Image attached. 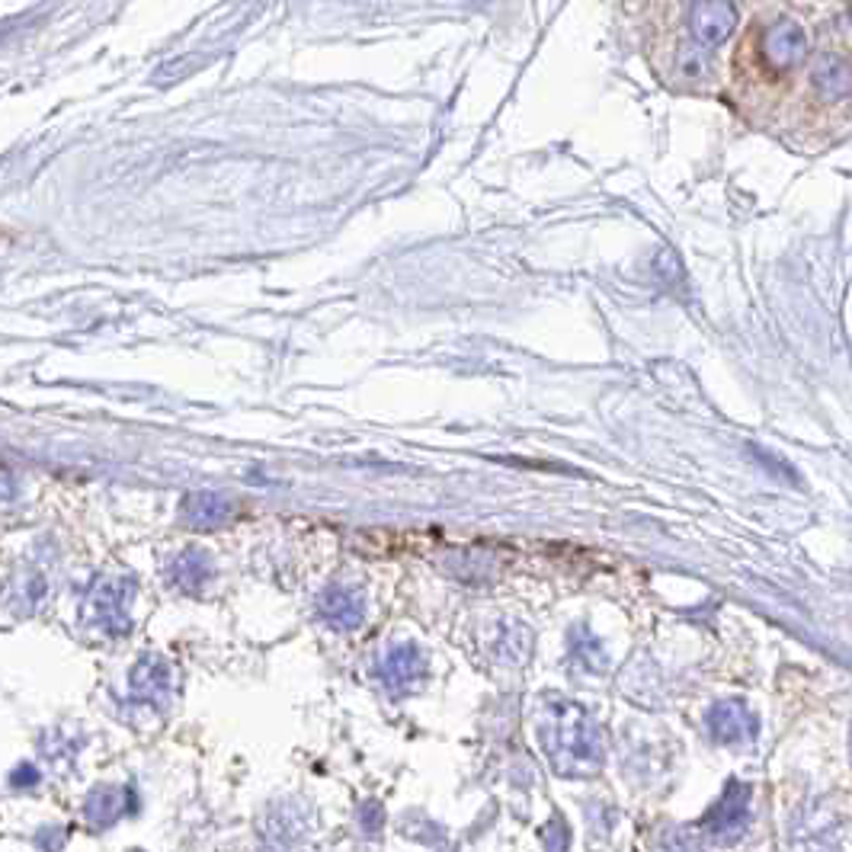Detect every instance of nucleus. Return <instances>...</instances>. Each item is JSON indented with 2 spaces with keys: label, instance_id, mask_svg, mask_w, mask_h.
Returning a JSON list of instances; mask_svg holds the SVG:
<instances>
[{
  "label": "nucleus",
  "instance_id": "a211bd4d",
  "mask_svg": "<svg viewBox=\"0 0 852 852\" xmlns=\"http://www.w3.org/2000/svg\"><path fill=\"white\" fill-rule=\"evenodd\" d=\"M39 782V769L33 766V762H23V766H16V772H13V785L16 789H29V785H36Z\"/></svg>",
  "mask_w": 852,
  "mask_h": 852
},
{
  "label": "nucleus",
  "instance_id": "423d86ee",
  "mask_svg": "<svg viewBox=\"0 0 852 852\" xmlns=\"http://www.w3.org/2000/svg\"><path fill=\"white\" fill-rule=\"evenodd\" d=\"M762 55H766V64L772 71H792L795 64L805 61L807 55L805 29L795 20H779L762 36Z\"/></svg>",
  "mask_w": 852,
  "mask_h": 852
},
{
  "label": "nucleus",
  "instance_id": "f03ea898",
  "mask_svg": "<svg viewBox=\"0 0 852 852\" xmlns=\"http://www.w3.org/2000/svg\"><path fill=\"white\" fill-rule=\"evenodd\" d=\"M135 600V580L132 577H99L94 580L84 606L87 616L99 631L106 635H129L132 618H129V606Z\"/></svg>",
  "mask_w": 852,
  "mask_h": 852
},
{
  "label": "nucleus",
  "instance_id": "6e6552de",
  "mask_svg": "<svg viewBox=\"0 0 852 852\" xmlns=\"http://www.w3.org/2000/svg\"><path fill=\"white\" fill-rule=\"evenodd\" d=\"M381 683L391 693H407L414 686H421L426 676V658L421 654L417 644H394L379 663Z\"/></svg>",
  "mask_w": 852,
  "mask_h": 852
},
{
  "label": "nucleus",
  "instance_id": "6ab92c4d",
  "mask_svg": "<svg viewBox=\"0 0 852 852\" xmlns=\"http://www.w3.org/2000/svg\"><path fill=\"white\" fill-rule=\"evenodd\" d=\"M850 757H852V731H850Z\"/></svg>",
  "mask_w": 852,
  "mask_h": 852
},
{
  "label": "nucleus",
  "instance_id": "dca6fc26",
  "mask_svg": "<svg viewBox=\"0 0 852 852\" xmlns=\"http://www.w3.org/2000/svg\"><path fill=\"white\" fill-rule=\"evenodd\" d=\"M679 71H683V78H689V81H702L711 71V61L702 51H683V55H679Z\"/></svg>",
  "mask_w": 852,
  "mask_h": 852
},
{
  "label": "nucleus",
  "instance_id": "39448f33",
  "mask_svg": "<svg viewBox=\"0 0 852 852\" xmlns=\"http://www.w3.org/2000/svg\"><path fill=\"white\" fill-rule=\"evenodd\" d=\"M737 29V7L731 0H696L689 13V33L699 46L714 48Z\"/></svg>",
  "mask_w": 852,
  "mask_h": 852
},
{
  "label": "nucleus",
  "instance_id": "9d476101",
  "mask_svg": "<svg viewBox=\"0 0 852 852\" xmlns=\"http://www.w3.org/2000/svg\"><path fill=\"white\" fill-rule=\"evenodd\" d=\"M232 513H235L232 500L215 490H196V494H187L180 504V517L192 529H218L232 520Z\"/></svg>",
  "mask_w": 852,
  "mask_h": 852
},
{
  "label": "nucleus",
  "instance_id": "f3484780",
  "mask_svg": "<svg viewBox=\"0 0 852 852\" xmlns=\"http://www.w3.org/2000/svg\"><path fill=\"white\" fill-rule=\"evenodd\" d=\"M359 820H363L366 833H379L381 830V807L376 805V802H369V805L359 810Z\"/></svg>",
  "mask_w": 852,
  "mask_h": 852
},
{
  "label": "nucleus",
  "instance_id": "9b49d317",
  "mask_svg": "<svg viewBox=\"0 0 852 852\" xmlns=\"http://www.w3.org/2000/svg\"><path fill=\"white\" fill-rule=\"evenodd\" d=\"M810 81H814V91L827 103H840L852 96V64L840 55H820L814 61Z\"/></svg>",
  "mask_w": 852,
  "mask_h": 852
},
{
  "label": "nucleus",
  "instance_id": "f257e3e1",
  "mask_svg": "<svg viewBox=\"0 0 852 852\" xmlns=\"http://www.w3.org/2000/svg\"><path fill=\"white\" fill-rule=\"evenodd\" d=\"M539 741H542V750L552 762V769L568 779L593 776L606 759L603 734H600L596 721L577 702L558 699V702L545 706L539 718Z\"/></svg>",
  "mask_w": 852,
  "mask_h": 852
},
{
  "label": "nucleus",
  "instance_id": "0eeeda50",
  "mask_svg": "<svg viewBox=\"0 0 852 852\" xmlns=\"http://www.w3.org/2000/svg\"><path fill=\"white\" fill-rule=\"evenodd\" d=\"M709 734L714 744L734 747V744H747L757 737V714L747 709L744 702H718L706 714Z\"/></svg>",
  "mask_w": 852,
  "mask_h": 852
},
{
  "label": "nucleus",
  "instance_id": "ddd939ff",
  "mask_svg": "<svg viewBox=\"0 0 852 852\" xmlns=\"http://www.w3.org/2000/svg\"><path fill=\"white\" fill-rule=\"evenodd\" d=\"M132 792L129 789H96L94 795L87 798L84 805V814H87V824L96 827V830H106L113 827L122 814H126V805H129Z\"/></svg>",
  "mask_w": 852,
  "mask_h": 852
},
{
  "label": "nucleus",
  "instance_id": "4468645a",
  "mask_svg": "<svg viewBox=\"0 0 852 852\" xmlns=\"http://www.w3.org/2000/svg\"><path fill=\"white\" fill-rule=\"evenodd\" d=\"M568 641H570V654H573L580 663H587L590 670H603V666H606V651H603V644H600L587 628H573Z\"/></svg>",
  "mask_w": 852,
  "mask_h": 852
},
{
  "label": "nucleus",
  "instance_id": "2eb2a0df",
  "mask_svg": "<svg viewBox=\"0 0 852 852\" xmlns=\"http://www.w3.org/2000/svg\"><path fill=\"white\" fill-rule=\"evenodd\" d=\"M522 625H504V638H500V644H497V654H500V661L507 663H522L529 658V648H532V638L529 641H513L517 638V631H520Z\"/></svg>",
  "mask_w": 852,
  "mask_h": 852
},
{
  "label": "nucleus",
  "instance_id": "20e7f679",
  "mask_svg": "<svg viewBox=\"0 0 852 852\" xmlns=\"http://www.w3.org/2000/svg\"><path fill=\"white\" fill-rule=\"evenodd\" d=\"M747 817H750V785L731 779L721 802L706 814L702 830L709 833L711 840H734L747 827Z\"/></svg>",
  "mask_w": 852,
  "mask_h": 852
},
{
  "label": "nucleus",
  "instance_id": "7ed1b4c3",
  "mask_svg": "<svg viewBox=\"0 0 852 852\" xmlns=\"http://www.w3.org/2000/svg\"><path fill=\"white\" fill-rule=\"evenodd\" d=\"M174 670L170 663L157 654H144L142 661L135 663V670L129 673V699L132 702H142V706H157V709H167L170 699H174Z\"/></svg>",
  "mask_w": 852,
  "mask_h": 852
},
{
  "label": "nucleus",
  "instance_id": "1a4fd4ad",
  "mask_svg": "<svg viewBox=\"0 0 852 852\" xmlns=\"http://www.w3.org/2000/svg\"><path fill=\"white\" fill-rule=\"evenodd\" d=\"M318 610H321V616L328 618L333 628H340V631H353V628H359L363 618H366L363 596H359L356 590H350V587H340V583H333V587H328V590L321 593Z\"/></svg>",
  "mask_w": 852,
  "mask_h": 852
},
{
  "label": "nucleus",
  "instance_id": "f8f14e48",
  "mask_svg": "<svg viewBox=\"0 0 852 852\" xmlns=\"http://www.w3.org/2000/svg\"><path fill=\"white\" fill-rule=\"evenodd\" d=\"M170 577H174V583H177L180 590L196 593V590H202V587L215 577V561H212L209 552H202V548H190V552H184V555L174 561Z\"/></svg>",
  "mask_w": 852,
  "mask_h": 852
}]
</instances>
